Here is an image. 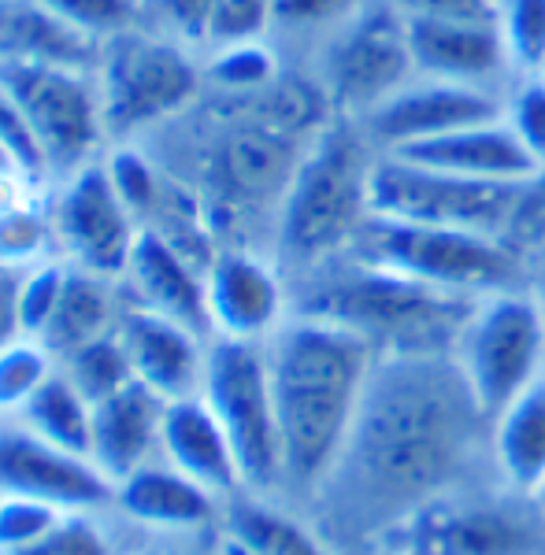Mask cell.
I'll return each mask as SVG.
<instances>
[{"instance_id": "18", "label": "cell", "mask_w": 545, "mask_h": 555, "mask_svg": "<svg viewBox=\"0 0 545 555\" xmlns=\"http://www.w3.org/2000/svg\"><path fill=\"white\" fill-rule=\"evenodd\" d=\"M119 293L127 308L156 311L197 334L212 337L208 304H204V271L186 253H178L156 230H141L134 253L119 274Z\"/></svg>"}, {"instance_id": "38", "label": "cell", "mask_w": 545, "mask_h": 555, "mask_svg": "<svg viewBox=\"0 0 545 555\" xmlns=\"http://www.w3.org/2000/svg\"><path fill=\"white\" fill-rule=\"evenodd\" d=\"M275 30V0H219L204 52L219 44L264 41Z\"/></svg>"}, {"instance_id": "42", "label": "cell", "mask_w": 545, "mask_h": 555, "mask_svg": "<svg viewBox=\"0 0 545 555\" xmlns=\"http://www.w3.org/2000/svg\"><path fill=\"white\" fill-rule=\"evenodd\" d=\"M405 15L423 20H497L494 0H393Z\"/></svg>"}, {"instance_id": "1", "label": "cell", "mask_w": 545, "mask_h": 555, "mask_svg": "<svg viewBox=\"0 0 545 555\" xmlns=\"http://www.w3.org/2000/svg\"><path fill=\"white\" fill-rule=\"evenodd\" d=\"M490 474V418L457 356H379L342 460L308 507L324 512L330 544L364 552L427 500Z\"/></svg>"}, {"instance_id": "40", "label": "cell", "mask_w": 545, "mask_h": 555, "mask_svg": "<svg viewBox=\"0 0 545 555\" xmlns=\"http://www.w3.org/2000/svg\"><path fill=\"white\" fill-rule=\"evenodd\" d=\"M0 145L12 152V159L20 164L23 175H30L34 182H41V185H52L49 167H45V156L38 149V138H34L30 122H26L23 107L15 101L12 89H8L4 78H0Z\"/></svg>"}, {"instance_id": "9", "label": "cell", "mask_w": 545, "mask_h": 555, "mask_svg": "<svg viewBox=\"0 0 545 555\" xmlns=\"http://www.w3.org/2000/svg\"><path fill=\"white\" fill-rule=\"evenodd\" d=\"M413 78L405 12L393 0H360L324 30L312 82L324 89L330 112L360 122Z\"/></svg>"}, {"instance_id": "8", "label": "cell", "mask_w": 545, "mask_h": 555, "mask_svg": "<svg viewBox=\"0 0 545 555\" xmlns=\"http://www.w3.org/2000/svg\"><path fill=\"white\" fill-rule=\"evenodd\" d=\"M531 193L534 185L471 182L379 152L371 175V215L516 241L531 219Z\"/></svg>"}, {"instance_id": "37", "label": "cell", "mask_w": 545, "mask_h": 555, "mask_svg": "<svg viewBox=\"0 0 545 555\" xmlns=\"http://www.w3.org/2000/svg\"><path fill=\"white\" fill-rule=\"evenodd\" d=\"M219 0H145V26L204 52Z\"/></svg>"}, {"instance_id": "44", "label": "cell", "mask_w": 545, "mask_h": 555, "mask_svg": "<svg viewBox=\"0 0 545 555\" xmlns=\"http://www.w3.org/2000/svg\"><path fill=\"white\" fill-rule=\"evenodd\" d=\"M134 555H219V537L208 548H190V544H153V548H141Z\"/></svg>"}, {"instance_id": "5", "label": "cell", "mask_w": 545, "mask_h": 555, "mask_svg": "<svg viewBox=\"0 0 545 555\" xmlns=\"http://www.w3.org/2000/svg\"><path fill=\"white\" fill-rule=\"evenodd\" d=\"M93 75L112 145H141L149 133L190 115L204 96L201 52L145 23L104 41Z\"/></svg>"}, {"instance_id": "21", "label": "cell", "mask_w": 545, "mask_h": 555, "mask_svg": "<svg viewBox=\"0 0 545 555\" xmlns=\"http://www.w3.org/2000/svg\"><path fill=\"white\" fill-rule=\"evenodd\" d=\"M386 156H401L413 159V164L434 167V171L494 185H534L542 178V164L523 149V141L508 130L505 119L476 122V127L442 133L434 141L386 152Z\"/></svg>"}, {"instance_id": "3", "label": "cell", "mask_w": 545, "mask_h": 555, "mask_svg": "<svg viewBox=\"0 0 545 555\" xmlns=\"http://www.w3.org/2000/svg\"><path fill=\"white\" fill-rule=\"evenodd\" d=\"M479 300L382 271L356 256H338L290 278V304L297 315L353 330L379 356L457 352L464 322Z\"/></svg>"}, {"instance_id": "48", "label": "cell", "mask_w": 545, "mask_h": 555, "mask_svg": "<svg viewBox=\"0 0 545 555\" xmlns=\"http://www.w3.org/2000/svg\"><path fill=\"white\" fill-rule=\"evenodd\" d=\"M534 500H538V504H542V512H545V486H542L538 492H534Z\"/></svg>"}, {"instance_id": "27", "label": "cell", "mask_w": 545, "mask_h": 555, "mask_svg": "<svg viewBox=\"0 0 545 555\" xmlns=\"http://www.w3.org/2000/svg\"><path fill=\"white\" fill-rule=\"evenodd\" d=\"M123 308H127V304H123L119 282L86 274V271H78V267H71L64 297H60L56 311H52L49 326H45V334L38 337V341L49 348L60 363L64 356L78 352L83 345L112 334L123 319Z\"/></svg>"}, {"instance_id": "43", "label": "cell", "mask_w": 545, "mask_h": 555, "mask_svg": "<svg viewBox=\"0 0 545 555\" xmlns=\"http://www.w3.org/2000/svg\"><path fill=\"white\" fill-rule=\"evenodd\" d=\"M20 271H0V348L20 341Z\"/></svg>"}, {"instance_id": "2", "label": "cell", "mask_w": 545, "mask_h": 555, "mask_svg": "<svg viewBox=\"0 0 545 555\" xmlns=\"http://www.w3.org/2000/svg\"><path fill=\"white\" fill-rule=\"evenodd\" d=\"M264 348L282 449L279 500L308 507L342 460L379 352L353 330L297 311Z\"/></svg>"}, {"instance_id": "11", "label": "cell", "mask_w": 545, "mask_h": 555, "mask_svg": "<svg viewBox=\"0 0 545 555\" xmlns=\"http://www.w3.org/2000/svg\"><path fill=\"white\" fill-rule=\"evenodd\" d=\"M453 356L482 415L494 418L545 374V304L531 289L490 293L471 308Z\"/></svg>"}, {"instance_id": "6", "label": "cell", "mask_w": 545, "mask_h": 555, "mask_svg": "<svg viewBox=\"0 0 545 555\" xmlns=\"http://www.w3.org/2000/svg\"><path fill=\"white\" fill-rule=\"evenodd\" d=\"M375 555H545V512L534 496L508 489L497 474L416 507L386 530Z\"/></svg>"}, {"instance_id": "26", "label": "cell", "mask_w": 545, "mask_h": 555, "mask_svg": "<svg viewBox=\"0 0 545 555\" xmlns=\"http://www.w3.org/2000/svg\"><path fill=\"white\" fill-rule=\"evenodd\" d=\"M490 467L527 496L545 486V374L490 418Z\"/></svg>"}, {"instance_id": "50", "label": "cell", "mask_w": 545, "mask_h": 555, "mask_svg": "<svg viewBox=\"0 0 545 555\" xmlns=\"http://www.w3.org/2000/svg\"><path fill=\"white\" fill-rule=\"evenodd\" d=\"M342 555H375V552H342Z\"/></svg>"}, {"instance_id": "32", "label": "cell", "mask_w": 545, "mask_h": 555, "mask_svg": "<svg viewBox=\"0 0 545 555\" xmlns=\"http://www.w3.org/2000/svg\"><path fill=\"white\" fill-rule=\"evenodd\" d=\"M56 356L38 337H20L0 348V415L23 411L26 400L56 374Z\"/></svg>"}, {"instance_id": "15", "label": "cell", "mask_w": 545, "mask_h": 555, "mask_svg": "<svg viewBox=\"0 0 545 555\" xmlns=\"http://www.w3.org/2000/svg\"><path fill=\"white\" fill-rule=\"evenodd\" d=\"M505 115V89L442 82V78L416 75L401 86L390 101H382L360 119V130L379 152H401L434 141L442 133L476 127Z\"/></svg>"}, {"instance_id": "10", "label": "cell", "mask_w": 545, "mask_h": 555, "mask_svg": "<svg viewBox=\"0 0 545 555\" xmlns=\"http://www.w3.org/2000/svg\"><path fill=\"white\" fill-rule=\"evenodd\" d=\"M201 397L235 449L241 486L253 496H282V449L275 418L267 348L256 341L212 337Z\"/></svg>"}, {"instance_id": "36", "label": "cell", "mask_w": 545, "mask_h": 555, "mask_svg": "<svg viewBox=\"0 0 545 555\" xmlns=\"http://www.w3.org/2000/svg\"><path fill=\"white\" fill-rule=\"evenodd\" d=\"M508 130L523 141L545 171V82L534 75H516L505 89V115Z\"/></svg>"}, {"instance_id": "31", "label": "cell", "mask_w": 545, "mask_h": 555, "mask_svg": "<svg viewBox=\"0 0 545 555\" xmlns=\"http://www.w3.org/2000/svg\"><path fill=\"white\" fill-rule=\"evenodd\" d=\"M60 259L56 230L49 215V190L0 215V271H30L38 263Z\"/></svg>"}, {"instance_id": "14", "label": "cell", "mask_w": 545, "mask_h": 555, "mask_svg": "<svg viewBox=\"0 0 545 555\" xmlns=\"http://www.w3.org/2000/svg\"><path fill=\"white\" fill-rule=\"evenodd\" d=\"M0 496L93 515L115 504V481L86 455L45 441L23 418L0 415Z\"/></svg>"}, {"instance_id": "39", "label": "cell", "mask_w": 545, "mask_h": 555, "mask_svg": "<svg viewBox=\"0 0 545 555\" xmlns=\"http://www.w3.org/2000/svg\"><path fill=\"white\" fill-rule=\"evenodd\" d=\"M71 512H60L41 500H23V496H0V555H12L20 548H30L34 541H41L52 526H60V518Z\"/></svg>"}, {"instance_id": "7", "label": "cell", "mask_w": 545, "mask_h": 555, "mask_svg": "<svg viewBox=\"0 0 545 555\" xmlns=\"http://www.w3.org/2000/svg\"><path fill=\"white\" fill-rule=\"evenodd\" d=\"M345 256L476 300L490 293L523 289V248L512 237L476 234V230L419 227V222L371 215Z\"/></svg>"}, {"instance_id": "25", "label": "cell", "mask_w": 545, "mask_h": 555, "mask_svg": "<svg viewBox=\"0 0 545 555\" xmlns=\"http://www.w3.org/2000/svg\"><path fill=\"white\" fill-rule=\"evenodd\" d=\"M219 533L253 555H342L327 541V533L293 504L275 496H253V492L227 500Z\"/></svg>"}, {"instance_id": "49", "label": "cell", "mask_w": 545, "mask_h": 555, "mask_svg": "<svg viewBox=\"0 0 545 555\" xmlns=\"http://www.w3.org/2000/svg\"><path fill=\"white\" fill-rule=\"evenodd\" d=\"M534 78H542V82H545V60H542V67L534 70Z\"/></svg>"}, {"instance_id": "23", "label": "cell", "mask_w": 545, "mask_h": 555, "mask_svg": "<svg viewBox=\"0 0 545 555\" xmlns=\"http://www.w3.org/2000/svg\"><path fill=\"white\" fill-rule=\"evenodd\" d=\"M167 400L149 385L130 382L123 392L93 408V441L89 460L112 481H123L145 463L160 460V426Z\"/></svg>"}, {"instance_id": "12", "label": "cell", "mask_w": 545, "mask_h": 555, "mask_svg": "<svg viewBox=\"0 0 545 555\" xmlns=\"http://www.w3.org/2000/svg\"><path fill=\"white\" fill-rule=\"evenodd\" d=\"M0 78L15 93L34 138H38L49 182H60V178L109 156V122H104L93 70L0 67Z\"/></svg>"}, {"instance_id": "24", "label": "cell", "mask_w": 545, "mask_h": 555, "mask_svg": "<svg viewBox=\"0 0 545 555\" xmlns=\"http://www.w3.org/2000/svg\"><path fill=\"white\" fill-rule=\"evenodd\" d=\"M101 41L75 30L41 0H0V67L97 70Z\"/></svg>"}, {"instance_id": "35", "label": "cell", "mask_w": 545, "mask_h": 555, "mask_svg": "<svg viewBox=\"0 0 545 555\" xmlns=\"http://www.w3.org/2000/svg\"><path fill=\"white\" fill-rule=\"evenodd\" d=\"M71 263L64 259H49L38 263L30 271L20 274V322H23V337H41L49 326L52 311H56L60 297H64Z\"/></svg>"}, {"instance_id": "20", "label": "cell", "mask_w": 545, "mask_h": 555, "mask_svg": "<svg viewBox=\"0 0 545 555\" xmlns=\"http://www.w3.org/2000/svg\"><path fill=\"white\" fill-rule=\"evenodd\" d=\"M115 512L134 518L138 526H149L167 537H201L219 533L223 522V500L172 463L153 460L145 467L115 481Z\"/></svg>"}, {"instance_id": "4", "label": "cell", "mask_w": 545, "mask_h": 555, "mask_svg": "<svg viewBox=\"0 0 545 555\" xmlns=\"http://www.w3.org/2000/svg\"><path fill=\"white\" fill-rule=\"evenodd\" d=\"M379 149L356 119L330 115L308 141L271 230V256L286 278H301L345 256L371 219V175Z\"/></svg>"}, {"instance_id": "30", "label": "cell", "mask_w": 545, "mask_h": 555, "mask_svg": "<svg viewBox=\"0 0 545 555\" xmlns=\"http://www.w3.org/2000/svg\"><path fill=\"white\" fill-rule=\"evenodd\" d=\"M60 371H64V378L75 385L78 392H83L89 408L104 404V400H112L115 392L127 389L130 382H138L134 378L127 348H123L119 326H115L112 334L83 345L78 352L64 356V360H60Z\"/></svg>"}, {"instance_id": "45", "label": "cell", "mask_w": 545, "mask_h": 555, "mask_svg": "<svg viewBox=\"0 0 545 555\" xmlns=\"http://www.w3.org/2000/svg\"><path fill=\"white\" fill-rule=\"evenodd\" d=\"M542 211H545V171L538 182H534V193H531V219H542Z\"/></svg>"}, {"instance_id": "22", "label": "cell", "mask_w": 545, "mask_h": 555, "mask_svg": "<svg viewBox=\"0 0 545 555\" xmlns=\"http://www.w3.org/2000/svg\"><path fill=\"white\" fill-rule=\"evenodd\" d=\"M160 460L193 478L197 486L216 492L223 504L245 492L235 449L204 397L167 400L164 426H160Z\"/></svg>"}, {"instance_id": "41", "label": "cell", "mask_w": 545, "mask_h": 555, "mask_svg": "<svg viewBox=\"0 0 545 555\" xmlns=\"http://www.w3.org/2000/svg\"><path fill=\"white\" fill-rule=\"evenodd\" d=\"M12 555H112V541L89 518V512H71L41 541H34L30 548H20Z\"/></svg>"}, {"instance_id": "47", "label": "cell", "mask_w": 545, "mask_h": 555, "mask_svg": "<svg viewBox=\"0 0 545 555\" xmlns=\"http://www.w3.org/2000/svg\"><path fill=\"white\" fill-rule=\"evenodd\" d=\"M8 171H20V164L12 159V152L0 145V175H8ZM26 178H30V175H26Z\"/></svg>"}, {"instance_id": "17", "label": "cell", "mask_w": 545, "mask_h": 555, "mask_svg": "<svg viewBox=\"0 0 545 555\" xmlns=\"http://www.w3.org/2000/svg\"><path fill=\"white\" fill-rule=\"evenodd\" d=\"M405 23L416 75L486 89H508V82L516 78L497 20H423V15H405Z\"/></svg>"}, {"instance_id": "19", "label": "cell", "mask_w": 545, "mask_h": 555, "mask_svg": "<svg viewBox=\"0 0 545 555\" xmlns=\"http://www.w3.org/2000/svg\"><path fill=\"white\" fill-rule=\"evenodd\" d=\"M119 337L130 356L134 378L141 385H149L164 400L201 397L204 360H208L212 337L141 308H123Z\"/></svg>"}, {"instance_id": "29", "label": "cell", "mask_w": 545, "mask_h": 555, "mask_svg": "<svg viewBox=\"0 0 545 555\" xmlns=\"http://www.w3.org/2000/svg\"><path fill=\"white\" fill-rule=\"evenodd\" d=\"M204 60V89L216 96H253L279 82V56L264 41H238L201 52Z\"/></svg>"}, {"instance_id": "13", "label": "cell", "mask_w": 545, "mask_h": 555, "mask_svg": "<svg viewBox=\"0 0 545 555\" xmlns=\"http://www.w3.org/2000/svg\"><path fill=\"white\" fill-rule=\"evenodd\" d=\"M49 215L56 230V253L64 263L119 282L141 227L123 204L104 159L52 182Z\"/></svg>"}, {"instance_id": "33", "label": "cell", "mask_w": 545, "mask_h": 555, "mask_svg": "<svg viewBox=\"0 0 545 555\" xmlns=\"http://www.w3.org/2000/svg\"><path fill=\"white\" fill-rule=\"evenodd\" d=\"M497 30L516 75H534L545 60V0H502Z\"/></svg>"}, {"instance_id": "16", "label": "cell", "mask_w": 545, "mask_h": 555, "mask_svg": "<svg viewBox=\"0 0 545 555\" xmlns=\"http://www.w3.org/2000/svg\"><path fill=\"white\" fill-rule=\"evenodd\" d=\"M212 337L230 341H271V334L293 315L290 278L261 248H219L204 271Z\"/></svg>"}, {"instance_id": "46", "label": "cell", "mask_w": 545, "mask_h": 555, "mask_svg": "<svg viewBox=\"0 0 545 555\" xmlns=\"http://www.w3.org/2000/svg\"><path fill=\"white\" fill-rule=\"evenodd\" d=\"M219 555H253V552H245L238 541H230V537H223V533H219Z\"/></svg>"}, {"instance_id": "34", "label": "cell", "mask_w": 545, "mask_h": 555, "mask_svg": "<svg viewBox=\"0 0 545 555\" xmlns=\"http://www.w3.org/2000/svg\"><path fill=\"white\" fill-rule=\"evenodd\" d=\"M41 4L101 44L145 23V0H41Z\"/></svg>"}, {"instance_id": "28", "label": "cell", "mask_w": 545, "mask_h": 555, "mask_svg": "<svg viewBox=\"0 0 545 555\" xmlns=\"http://www.w3.org/2000/svg\"><path fill=\"white\" fill-rule=\"evenodd\" d=\"M15 418H23L34 434H41L45 441L60 444V449L86 455L89 460V441H93V408L86 404V397L75 389L64 371L56 366L49 382L26 400L23 411H15Z\"/></svg>"}]
</instances>
